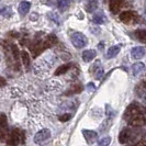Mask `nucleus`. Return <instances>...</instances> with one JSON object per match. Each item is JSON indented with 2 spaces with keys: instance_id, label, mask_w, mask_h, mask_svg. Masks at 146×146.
<instances>
[{
  "instance_id": "nucleus-1",
  "label": "nucleus",
  "mask_w": 146,
  "mask_h": 146,
  "mask_svg": "<svg viewBox=\"0 0 146 146\" xmlns=\"http://www.w3.org/2000/svg\"><path fill=\"white\" fill-rule=\"evenodd\" d=\"M141 134H145V131L142 130L141 127L137 126H133V127H127L124 129L123 131L120 133L119 135V142L121 144H129V143H134L136 139H139Z\"/></svg>"
},
{
  "instance_id": "nucleus-2",
  "label": "nucleus",
  "mask_w": 146,
  "mask_h": 146,
  "mask_svg": "<svg viewBox=\"0 0 146 146\" xmlns=\"http://www.w3.org/2000/svg\"><path fill=\"white\" fill-rule=\"evenodd\" d=\"M141 114H146V109L142 104H139L137 102H133L126 108L124 112V115H123V119L126 122H129L133 117L141 115Z\"/></svg>"
},
{
  "instance_id": "nucleus-3",
  "label": "nucleus",
  "mask_w": 146,
  "mask_h": 146,
  "mask_svg": "<svg viewBox=\"0 0 146 146\" xmlns=\"http://www.w3.org/2000/svg\"><path fill=\"white\" fill-rule=\"evenodd\" d=\"M24 133L19 130V129H15L10 132L7 135V145L8 146H18L19 144H23L24 143Z\"/></svg>"
},
{
  "instance_id": "nucleus-4",
  "label": "nucleus",
  "mask_w": 146,
  "mask_h": 146,
  "mask_svg": "<svg viewBox=\"0 0 146 146\" xmlns=\"http://www.w3.org/2000/svg\"><path fill=\"white\" fill-rule=\"evenodd\" d=\"M70 41H72V43H73V45L76 48H82L88 43V40L87 37H86V35L80 33V32H75V33H73L72 36H70Z\"/></svg>"
},
{
  "instance_id": "nucleus-5",
  "label": "nucleus",
  "mask_w": 146,
  "mask_h": 146,
  "mask_svg": "<svg viewBox=\"0 0 146 146\" xmlns=\"http://www.w3.org/2000/svg\"><path fill=\"white\" fill-rule=\"evenodd\" d=\"M47 47H50V45L46 42V40H45L44 42H38V43L34 44L33 46H31V51H32L33 57H34V58L37 57V56H38L41 53H43Z\"/></svg>"
},
{
  "instance_id": "nucleus-6",
  "label": "nucleus",
  "mask_w": 146,
  "mask_h": 146,
  "mask_svg": "<svg viewBox=\"0 0 146 146\" xmlns=\"http://www.w3.org/2000/svg\"><path fill=\"white\" fill-rule=\"evenodd\" d=\"M50 136H51V131L48 129H43L34 135V143L35 144H41V143L45 142L47 139H50Z\"/></svg>"
},
{
  "instance_id": "nucleus-7",
  "label": "nucleus",
  "mask_w": 146,
  "mask_h": 146,
  "mask_svg": "<svg viewBox=\"0 0 146 146\" xmlns=\"http://www.w3.org/2000/svg\"><path fill=\"white\" fill-rule=\"evenodd\" d=\"M146 114H141V115H137V117H133L132 120H130L127 123L132 126H137V127H142L146 125Z\"/></svg>"
},
{
  "instance_id": "nucleus-8",
  "label": "nucleus",
  "mask_w": 146,
  "mask_h": 146,
  "mask_svg": "<svg viewBox=\"0 0 146 146\" xmlns=\"http://www.w3.org/2000/svg\"><path fill=\"white\" fill-rule=\"evenodd\" d=\"M136 15L132 11H123L121 15H120V20L124 23H131L135 20Z\"/></svg>"
},
{
  "instance_id": "nucleus-9",
  "label": "nucleus",
  "mask_w": 146,
  "mask_h": 146,
  "mask_svg": "<svg viewBox=\"0 0 146 146\" xmlns=\"http://www.w3.org/2000/svg\"><path fill=\"white\" fill-rule=\"evenodd\" d=\"M82 134H84V136H85V139L89 145H92L97 139V136H98L95 131H90V130H82Z\"/></svg>"
},
{
  "instance_id": "nucleus-10",
  "label": "nucleus",
  "mask_w": 146,
  "mask_h": 146,
  "mask_svg": "<svg viewBox=\"0 0 146 146\" xmlns=\"http://www.w3.org/2000/svg\"><path fill=\"white\" fill-rule=\"evenodd\" d=\"M92 70H94V76L96 77V79H101V78H102V76L104 75L103 67L101 66V63H100L99 60H98L95 65H94Z\"/></svg>"
},
{
  "instance_id": "nucleus-11",
  "label": "nucleus",
  "mask_w": 146,
  "mask_h": 146,
  "mask_svg": "<svg viewBox=\"0 0 146 146\" xmlns=\"http://www.w3.org/2000/svg\"><path fill=\"white\" fill-rule=\"evenodd\" d=\"M122 5H123V0H111L109 3L110 11L115 15V13L119 12V10H120V8L122 7Z\"/></svg>"
},
{
  "instance_id": "nucleus-12",
  "label": "nucleus",
  "mask_w": 146,
  "mask_h": 146,
  "mask_svg": "<svg viewBox=\"0 0 146 146\" xmlns=\"http://www.w3.org/2000/svg\"><path fill=\"white\" fill-rule=\"evenodd\" d=\"M131 55L134 59L142 58V57L145 55V50H144V47H142V46H136V47H134L131 51Z\"/></svg>"
},
{
  "instance_id": "nucleus-13",
  "label": "nucleus",
  "mask_w": 146,
  "mask_h": 146,
  "mask_svg": "<svg viewBox=\"0 0 146 146\" xmlns=\"http://www.w3.org/2000/svg\"><path fill=\"white\" fill-rule=\"evenodd\" d=\"M30 8H31V3L30 2H28V1H22L21 3L19 5V8H18L19 13L21 15H28L30 11Z\"/></svg>"
},
{
  "instance_id": "nucleus-14",
  "label": "nucleus",
  "mask_w": 146,
  "mask_h": 146,
  "mask_svg": "<svg viewBox=\"0 0 146 146\" xmlns=\"http://www.w3.org/2000/svg\"><path fill=\"white\" fill-rule=\"evenodd\" d=\"M120 50H121V46L120 45H113L111 46L108 52H107V58H113L115 57L117 54L120 53Z\"/></svg>"
},
{
  "instance_id": "nucleus-15",
  "label": "nucleus",
  "mask_w": 146,
  "mask_h": 146,
  "mask_svg": "<svg viewBox=\"0 0 146 146\" xmlns=\"http://www.w3.org/2000/svg\"><path fill=\"white\" fill-rule=\"evenodd\" d=\"M96 55H97V53H96L95 50H87V51H85L82 53V59L88 63V62H91L92 59L96 57Z\"/></svg>"
},
{
  "instance_id": "nucleus-16",
  "label": "nucleus",
  "mask_w": 146,
  "mask_h": 146,
  "mask_svg": "<svg viewBox=\"0 0 146 146\" xmlns=\"http://www.w3.org/2000/svg\"><path fill=\"white\" fill-rule=\"evenodd\" d=\"M145 70V65L143 63H135L132 66V73L134 76H137L139 74H142Z\"/></svg>"
},
{
  "instance_id": "nucleus-17",
  "label": "nucleus",
  "mask_w": 146,
  "mask_h": 146,
  "mask_svg": "<svg viewBox=\"0 0 146 146\" xmlns=\"http://www.w3.org/2000/svg\"><path fill=\"white\" fill-rule=\"evenodd\" d=\"M81 91H82V85L79 84V82H76V84H74L73 86L70 87V89L68 90L67 95H75V94H79Z\"/></svg>"
},
{
  "instance_id": "nucleus-18",
  "label": "nucleus",
  "mask_w": 146,
  "mask_h": 146,
  "mask_svg": "<svg viewBox=\"0 0 146 146\" xmlns=\"http://www.w3.org/2000/svg\"><path fill=\"white\" fill-rule=\"evenodd\" d=\"M69 69H70V64H64V65L59 66L58 68L55 70V73H54V74H55L56 76H59V75H64V74L67 73Z\"/></svg>"
},
{
  "instance_id": "nucleus-19",
  "label": "nucleus",
  "mask_w": 146,
  "mask_h": 146,
  "mask_svg": "<svg viewBox=\"0 0 146 146\" xmlns=\"http://www.w3.org/2000/svg\"><path fill=\"white\" fill-rule=\"evenodd\" d=\"M98 8V0H88L87 6H86V9H87V12H94L96 11V9Z\"/></svg>"
},
{
  "instance_id": "nucleus-20",
  "label": "nucleus",
  "mask_w": 146,
  "mask_h": 146,
  "mask_svg": "<svg viewBox=\"0 0 146 146\" xmlns=\"http://www.w3.org/2000/svg\"><path fill=\"white\" fill-rule=\"evenodd\" d=\"M11 54H12V57L15 59V64L19 67V48L17 45H11Z\"/></svg>"
},
{
  "instance_id": "nucleus-21",
  "label": "nucleus",
  "mask_w": 146,
  "mask_h": 146,
  "mask_svg": "<svg viewBox=\"0 0 146 146\" xmlns=\"http://www.w3.org/2000/svg\"><path fill=\"white\" fill-rule=\"evenodd\" d=\"M58 8L59 10L62 11V12H64V11H66L67 9H68V7L70 6V0H58Z\"/></svg>"
},
{
  "instance_id": "nucleus-22",
  "label": "nucleus",
  "mask_w": 146,
  "mask_h": 146,
  "mask_svg": "<svg viewBox=\"0 0 146 146\" xmlns=\"http://www.w3.org/2000/svg\"><path fill=\"white\" fill-rule=\"evenodd\" d=\"M21 58L22 62H23V65L25 66L27 68L30 67V56H29V53L25 51H22L21 52Z\"/></svg>"
},
{
  "instance_id": "nucleus-23",
  "label": "nucleus",
  "mask_w": 146,
  "mask_h": 146,
  "mask_svg": "<svg viewBox=\"0 0 146 146\" xmlns=\"http://www.w3.org/2000/svg\"><path fill=\"white\" fill-rule=\"evenodd\" d=\"M104 15H103L102 12H99V13H96L94 15V18H92V21L97 23V24H102L103 22H104Z\"/></svg>"
},
{
  "instance_id": "nucleus-24",
  "label": "nucleus",
  "mask_w": 146,
  "mask_h": 146,
  "mask_svg": "<svg viewBox=\"0 0 146 146\" xmlns=\"http://www.w3.org/2000/svg\"><path fill=\"white\" fill-rule=\"evenodd\" d=\"M135 36L141 42H146V30H137L135 32Z\"/></svg>"
},
{
  "instance_id": "nucleus-25",
  "label": "nucleus",
  "mask_w": 146,
  "mask_h": 146,
  "mask_svg": "<svg viewBox=\"0 0 146 146\" xmlns=\"http://www.w3.org/2000/svg\"><path fill=\"white\" fill-rule=\"evenodd\" d=\"M46 42L48 43L50 46H52V45H54V44L57 43V37L55 36L54 34H50L48 36L46 37Z\"/></svg>"
},
{
  "instance_id": "nucleus-26",
  "label": "nucleus",
  "mask_w": 146,
  "mask_h": 146,
  "mask_svg": "<svg viewBox=\"0 0 146 146\" xmlns=\"http://www.w3.org/2000/svg\"><path fill=\"white\" fill-rule=\"evenodd\" d=\"M1 15L2 17H5V18H10L11 15H12V10H11V8H3L2 10H1Z\"/></svg>"
},
{
  "instance_id": "nucleus-27",
  "label": "nucleus",
  "mask_w": 146,
  "mask_h": 146,
  "mask_svg": "<svg viewBox=\"0 0 146 146\" xmlns=\"http://www.w3.org/2000/svg\"><path fill=\"white\" fill-rule=\"evenodd\" d=\"M110 142H111V137L110 136H106V137H103L99 141V146H109Z\"/></svg>"
},
{
  "instance_id": "nucleus-28",
  "label": "nucleus",
  "mask_w": 146,
  "mask_h": 146,
  "mask_svg": "<svg viewBox=\"0 0 146 146\" xmlns=\"http://www.w3.org/2000/svg\"><path fill=\"white\" fill-rule=\"evenodd\" d=\"M136 94H137V96H139V98H141V100H142L144 103H146V89L145 90L139 89V91H137Z\"/></svg>"
},
{
  "instance_id": "nucleus-29",
  "label": "nucleus",
  "mask_w": 146,
  "mask_h": 146,
  "mask_svg": "<svg viewBox=\"0 0 146 146\" xmlns=\"http://www.w3.org/2000/svg\"><path fill=\"white\" fill-rule=\"evenodd\" d=\"M70 117H72L70 114L66 113V114H63V115H60V117H59V121H60V122H67V121H69V120H70Z\"/></svg>"
},
{
  "instance_id": "nucleus-30",
  "label": "nucleus",
  "mask_w": 146,
  "mask_h": 146,
  "mask_svg": "<svg viewBox=\"0 0 146 146\" xmlns=\"http://www.w3.org/2000/svg\"><path fill=\"white\" fill-rule=\"evenodd\" d=\"M48 15H50V17H53V18H51L52 20H54V21L57 22V23L59 22V20L57 19V18H58V17H57V15H55V13H50Z\"/></svg>"
},
{
  "instance_id": "nucleus-31",
  "label": "nucleus",
  "mask_w": 146,
  "mask_h": 146,
  "mask_svg": "<svg viewBox=\"0 0 146 146\" xmlns=\"http://www.w3.org/2000/svg\"><path fill=\"white\" fill-rule=\"evenodd\" d=\"M133 146H146V141H139V142H137L135 145Z\"/></svg>"
},
{
  "instance_id": "nucleus-32",
  "label": "nucleus",
  "mask_w": 146,
  "mask_h": 146,
  "mask_svg": "<svg viewBox=\"0 0 146 146\" xmlns=\"http://www.w3.org/2000/svg\"><path fill=\"white\" fill-rule=\"evenodd\" d=\"M3 85H5V79L1 78V86H3Z\"/></svg>"
},
{
  "instance_id": "nucleus-33",
  "label": "nucleus",
  "mask_w": 146,
  "mask_h": 146,
  "mask_svg": "<svg viewBox=\"0 0 146 146\" xmlns=\"http://www.w3.org/2000/svg\"><path fill=\"white\" fill-rule=\"evenodd\" d=\"M143 87L146 89V81H143Z\"/></svg>"
}]
</instances>
